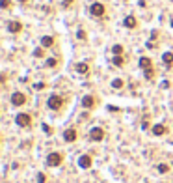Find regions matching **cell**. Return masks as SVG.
<instances>
[{
    "label": "cell",
    "instance_id": "obj_1",
    "mask_svg": "<svg viewBox=\"0 0 173 183\" xmlns=\"http://www.w3.org/2000/svg\"><path fill=\"white\" fill-rule=\"evenodd\" d=\"M62 161H63V153H60V151H52V153L47 155V165L48 166H60Z\"/></svg>",
    "mask_w": 173,
    "mask_h": 183
},
{
    "label": "cell",
    "instance_id": "obj_2",
    "mask_svg": "<svg viewBox=\"0 0 173 183\" xmlns=\"http://www.w3.org/2000/svg\"><path fill=\"white\" fill-rule=\"evenodd\" d=\"M15 123H17L19 127H28V125H32V118H30V114H24V112L17 114V116H15Z\"/></svg>",
    "mask_w": 173,
    "mask_h": 183
},
{
    "label": "cell",
    "instance_id": "obj_3",
    "mask_svg": "<svg viewBox=\"0 0 173 183\" xmlns=\"http://www.w3.org/2000/svg\"><path fill=\"white\" fill-rule=\"evenodd\" d=\"M104 11H106V8H104L101 2H93V4L89 6V13H91L93 17H103Z\"/></svg>",
    "mask_w": 173,
    "mask_h": 183
},
{
    "label": "cell",
    "instance_id": "obj_4",
    "mask_svg": "<svg viewBox=\"0 0 173 183\" xmlns=\"http://www.w3.org/2000/svg\"><path fill=\"white\" fill-rule=\"evenodd\" d=\"M47 105H48V108H52V110H58L62 105H63V99L60 97V95H56V94H52L51 97H48V101H47Z\"/></svg>",
    "mask_w": 173,
    "mask_h": 183
},
{
    "label": "cell",
    "instance_id": "obj_5",
    "mask_svg": "<svg viewBox=\"0 0 173 183\" xmlns=\"http://www.w3.org/2000/svg\"><path fill=\"white\" fill-rule=\"evenodd\" d=\"M104 138V131L101 129V127H93L91 131H89V140H93V142H101Z\"/></svg>",
    "mask_w": 173,
    "mask_h": 183
},
{
    "label": "cell",
    "instance_id": "obj_6",
    "mask_svg": "<svg viewBox=\"0 0 173 183\" xmlns=\"http://www.w3.org/2000/svg\"><path fill=\"white\" fill-rule=\"evenodd\" d=\"M77 136H78V133H77V129H73V127H69V129L63 131V140L65 142H75Z\"/></svg>",
    "mask_w": 173,
    "mask_h": 183
},
{
    "label": "cell",
    "instance_id": "obj_7",
    "mask_svg": "<svg viewBox=\"0 0 173 183\" xmlns=\"http://www.w3.org/2000/svg\"><path fill=\"white\" fill-rule=\"evenodd\" d=\"M11 103H13L15 107H22L24 103H26V95L21 94V91H15V94L11 95Z\"/></svg>",
    "mask_w": 173,
    "mask_h": 183
},
{
    "label": "cell",
    "instance_id": "obj_8",
    "mask_svg": "<svg viewBox=\"0 0 173 183\" xmlns=\"http://www.w3.org/2000/svg\"><path fill=\"white\" fill-rule=\"evenodd\" d=\"M8 30H9L11 34H19V32L22 30V25H21L19 21H9V22H8Z\"/></svg>",
    "mask_w": 173,
    "mask_h": 183
},
{
    "label": "cell",
    "instance_id": "obj_9",
    "mask_svg": "<svg viewBox=\"0 0 173 183\" xmlns=\"http://www.w3.org/2000/svg\"><path fill=\"white\" fill-rule=\"evenodd\" d=\"M136 25H138V21H136L134 15H129V17H125V21H123V26L125 28H136Z\"/></svg>",
    "mask_w": 173,
    "mask_h": 183
},
{
    "label": "cell",
    "instance_id": "obj_10",
    "mask_svg": "<svg viewBox=\"0 0 173 183\" xmlns=\"http://www.w3.org/2000/svg\"><path fill=\"white\" fill-rule=\"evenodd\" d=\"M75 71H77V73H80V75H86V73L89 71V65H88L86 62H80V64H77V65H75Z\"/></svg>",
    "mask_w": 173,
    "mask_h": 183
},
{
    "label": "cell",
    "instance_id": "obj_11",
    "mask_svg": "<svg viewBox=\"0 0 173 183\" xmlns=\"http://www.w3.org/2000/svg\"><path fill=\"white\" fill-rule=\"evenodd\" d=\"M78 165H80V168H89L91 166V157L89 155H82L78 159Z\"/></svg>",
    "mask_w": 173,
    "mask_h": 183
},
{
    "label": "cell",
    "instance_id": "obj_12",
    "mask_svg": "<svg viewBox=\"0 0 173 183\" xmlns=\"http://www.w3.org/2000/svg\"><path fill=\"white\" fill-rule=\"evenodd\" d=\"M151 65H153L151 58H147V56H141L140 58V67H141V69H151Z\"/></svg>",
    "mask_w": 173,
    "mask_h": 183
},
{
    "label": "cell",
    "instance_id": "obj_13",
    "mask_svg": "<svg viewBox=\"0 0 173 183\" xmlns=\"http://www.w3.org/2000/svg\"><path fill=\"white\" fill-rule=\"evenodd\" d=\"M166 131H167V129H166V125H162V123H156V125L153 127V134H155V136H162Z\"/></svg>",
    "mask_w": 173,
    "mask_h": 183
},
{
    "label": "cell",
    "instance_id": "obj_14",
    "mask_svg": "<svg viewBox=\"0 0 173 183\" xmlns=\"http://www.w3.org/2000/svg\"><path fill=\"white\" fill-rule=\"evenodd\" d=\"M52 45H54V39L51 36H43L41 37V47H47L48 49V47H52Z\"/></svg>",
    "mask_w": 173,
    "mask_h": 183
},
{
    "label": "cell",
    "instance_id": "obj_15",
    "mask_svg": "<svg viewBox=\"0 0 173 183\" xmlns=\"http://www.w3.org/2000/svg\"><path fill=\"white\" fill-rule=\"evenodd\" d=\"M93 105H95V99H93L91 95H86V97L82 99V107H84V108H91Z\"/></svg>",
    "mask_w": 173,
    "mask_h": 183
},
{
    "label": "cell",
    "instance_id": "obj_16",
    "mask_svg": "<svg viewBox=\"0 0 173 183\" xmlns=\"http://www.w3.org/2000/svg\"><path fill=\"white\" fill-rule=\"evenodd\" d=\"M162 60H164V64H166V65H171V64H173V53H164Z\"/></svg>",
    "mask_w": 173,
    "mask_h": 183
},
{
    "label": "cell",
    "instance_id": "obj_17",
    "mask_svg": "<svg viewBox=\"0 0 173 183\" xmlns=\"http://www.w3.org/2000/svg\"><path fill=\"white\" fill-rule=\"evenodd\" d=\"M123 86H125L123 79H114V80H112V88H115V90H121Z\"/></svg>",
    "mask_w": 173,
    "mask_h": 183
},
{
    "label": "cell",
    "instance_id": "obj_18",
    "mask_svg": "<svg viewBox=\"0 0 173 183\" xmlns=\"http://www.w3.org/2000/svg\"><path fill=\"white\" fill-rule=\"evenodd\" d=\"M112 53H114L115 56H121V54H123V47H121V45H114V47H112Z\"/></svg>",
    "mask_w": 173,
    "mask_h": 183
},
{
    "label": "cell",
    "instance_id": "obj_19",
    "mask_svg": "<svg viewBox=\"0 0 173 183\" xmlns=\"http://www.w3.org/2000/svg\"><path fill=\"white\" fill-rule=\"evenodd\" d=\"M158 172H162V174L169 172V165H158Z\"/></svg>",
    "mask_w": 173,
    "mask_h": 183
},
{
    "label": "cell",
    "instance_id": "obj_20",
    "mask_svg": "<svg viewBox=\"0 0 173 183\" xmlns=\"http://www.w3.org/2000/svg\"><path fill=\"white\" fill-rule=\"evenodd\" d=\"M45 64H47V67H54L56 65V58H48Z\"/></svg>",
    "mask_w": 173,
    "mask_h": 183
},
{
    "label": "cell",
    "instance_id": "obj_21",
    "mask_svg": "<svg viewBox=\"0 0 173 183\" xmlns=\"http://www.w3.org/2000/svg\"><path fill=\"white\" fill-rule=\"evenodd\" d=\"M34 56H36V58H41V56H43V49H36V51H34Z\"/></svg>",
    "mask_w": 173,
    "mask_h": 183
},
{
    "label": "cell",
    "instance_id": "obj_22",
    "mask_svg": "<svg viewBox=\"0 0 173 183\" xmlns=\"http://www.w3.org/2000/svg\"><path fill=\"white\" fill-rule=\"evenodd\" d=\"M114 64H115V65H123V58H121V56H115V58H114Z\"/></svg>",
    "mask_w": 173,
    "mask_h": 183
},
{
    "label": "cell",
    "instance_id": "obj_23",
    "mask_svg": "<svg viewBox=\"0 0 173 183\" xmlns=\"http://www.w3.org/2000/svg\"><path fill=\"white\" fill-rule=\"evenodd\" d=\"M153 69H145V79H153Z\"/></svg>",
    "mask_w": 173,
    "mask_h": 183
},
{
    "label": "cell",
    "instance_id": "obj_24",
    "mask_svg": "<svg viewBox=\"0 0 173 183\" xmlns=\"http://www.w3.org/2000/svg\"><path fill=\"white\" fill-rule=\"evenodd\" d=\"M77 36H78V39H86V32H84V30H78Z\"/></svg>",
    "mask_w": 173,
    "mask_h": 183
},
{
    "label": "cell",
    "instance_id": "obj_25",
    "mask_svg": "<svg viewBox=\"0 0 173 183\" xmlns=\"http://www.w3.org/2000/svg\"><path fill=\"white\" fill-rule=\"evenodd\" d=\"M43 131H45L47 134H51V133H52V129H51V127H48V125H43Z\"/></svg>",
    "mask_w": 173,
    "mask_h": 183
},
{
    "label": "cell",
    "instance_id": "obj_26",
    "mask_svg": "<svg viewBox=\"0 0 173 183\" xmlns=\"http://www.w3.org/2000/svg\"><path fill=\"white\" fill-rule=\"evenodd\" d=\"M43 88H45V84H43V82H37V84H36V90H43Z\"/></svg>",
    "mask_w": 173,
    "mask_h": 183
},
{
    "label": "cell",
    "instance_id": "obj_27",
    "mask_svg": "<svg viewBox=\"0 0 173 183\" xmlns=\"http://www.w3.org/2000/svg\"><path fill=\"white\" fill-rule=\"evenodd\" d=\"M37 181H39V183H45V176H43V174H39V176H37Z\"/></svg>",
    "mask_w": 173,
    "mask_h": 183
},
{
    "label": "cell",
    "instance_id": "obj_28",
    "mask_svg": "<svg viewBox=\"0 0 173 183\" xmlns=\"http://www.w3.org/2000/svg\"><path fill=\"white\" fill-rule=\"evenodd\" d=\"M0 6H2V8H8V6H9V2H8V0H2V2H0Z\"/></svg>",
    "mask_w": 173,
    "mask_h": 183
},
{
    "label": "cell",
    "instance_id": "obj_29",
    "mask_svg": "<svg viewBox=\"0 0 173 183\" xmlns=\"http://www.w3.org/2000/svg\"><path fill=\"white\" fill-rule=\"evenodd\" d=\"M71 2H75V0H63V4H65V6H69Z\"/></svg>",
    "mask_w": 173,
    "mask_h": 183
},
{
    "label": "cell",
    "instance_id": "obj_30",
    "mask_svg": "<svg viewBox=\"0 0 173 183\" xmlns=\"http://www.w3.org/2000/svg\"><path fill=\"white\" fill-rule=\"evenodd\" d=\"M19 2H21V4H26V2H28V0H19Z\"/></svg>",
    "mask_w": 173,
    "mask_h": 183
},
{
    "label": "cell",
    "instance_id": "obj_31",
    "mask_svg": "<svg viewBox=\"0 0 173 183\" xmlns=\"http://www.w3.org/2000/svg\"><path fill=\"white\" fill-rule=\"evenodd\" d=\"M171 26H173V19H171Z\"/></svg>",
    "mask_w": 173,
    "mask_h": 183
}]
</instances>
